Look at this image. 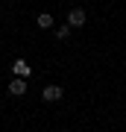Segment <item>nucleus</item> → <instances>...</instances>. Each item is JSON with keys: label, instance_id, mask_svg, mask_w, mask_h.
Listing matches in <instances>:
<instances>
[{"label": "nucleus", "instance_id": "obj_1", "mask_svg": "<svg viewBox=\"0 0 126 132\" xmlns=\"http://www.w3.org/2000/svg\"><path fill=\"white\" fill-rule=\"evenodd\" d=\"M62 94H65V91H62L59 85H47V88L41 91V97H44V103H56V100H62Z\"/></svg>", "mask_w": 126, "mask_h": 132}, {"label": "nucleus", "instance_id": "obj_2", "mask_svg": "<svg viewBox=\"0 0 126 132\" xmlns=\"http://www.w3.org/2000/svg\"><path fill=\"white\" fill-rule=\"evenodd\" d=\"M9 94H15V97L27 94V76H18V79H12V82H9Z\"/></svg>", "mask_w": 126, "mask_h": 132}, {"label": "nucleus", "instance_id": "obj_3", "mask_svg": "<svg viewBox=\"0 0 126 132\" xmlns=\"http://www.w3.org/2000/svg\"><path fill=\"white\" fill-rule=\"evenodd\" d=\"M68 24H70V27H82V24H85V12H82V9H70V12H68Z\"/></svg>", "mask_w": 126, "mask_h": 132}, {"label": "nucleus", "instance_id": "obj_4", "mask_svg": "<svg viewBox=\"0 0 126 132\" xmlns=\"http://www.w3.org/2000/svg\"><path fill=\"white\" fill-rule=\"evenodd\" d=\"M12 71H15V76H29V73H32L23 59H15V62H12Z\"/></svg>", "mask_w": 126, "mask_h": 132}, {"label": "nucleus", "instance_id": "obj_5", "mask_svg": "<svg viewBox=\"0 0 126 132\" xmlns=\"http://www.w3.org/2000/svg\"><path fill=\"white\" fill-rule=\"evenodd\" d=\"M35 24L41 27V29H47V27H53V15H50V12H41V15H38V18H35Z\"/></svg>", "mask_w": 126, "mask_h": 132}, {"label": "nucleus", "instance_id": "obj_6", "mask_svg": "<svg viewBox=\"0 0 126 132\" xmlns=\"http://www.w3.org/2000/svg\"><path fill=\"white\" fill-rule=\"evenodd\" d=\"M68 35H70V24H68V27H59V32H56V38H59V41H65Z\"/></svg>", "mask_w": 126, "mask_h": 132}]
</instances>
